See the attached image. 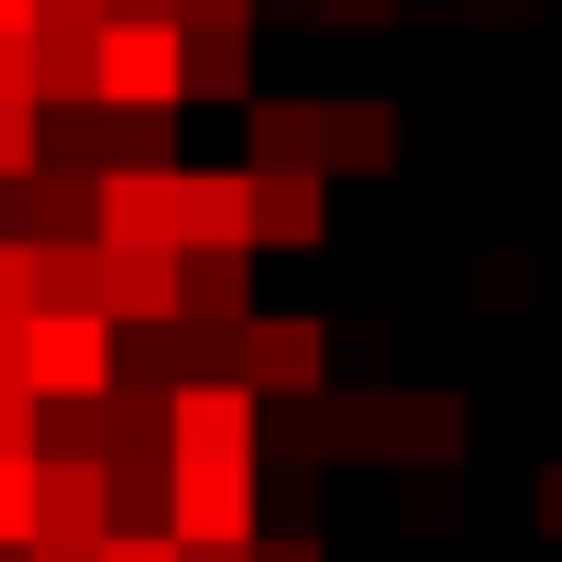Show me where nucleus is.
<instances>
[{
	"mask_svg": "<svg viewBox=\"0 0 562 562\" xmlns=\"http://www.w3.org/2000/svg\"><path fill=\"white\" fill-rule=\"evenodd\" d=\"M89 243H177V166L166 177H100Z\"/></svg>",
	"mask_w": 562,
	"mask_h": 562,
	"instance_id": "14",
	"label": "nucleus"
},
{
	"mask_svg": "<svg viewBox=\"0 0 562 562\" xmlns=\"http://www.w3.org/2000/svg\"><path fill=\"white\" fill-rule=\"evenodd\" d=\"M254 463H166V540H254Z\"/></svg>",
	"mask_w": 562,
	"mask_h": 562,
	"instance_id": "3",
	"label": "nucleus"
},
{
	"mask_svg": "<svg viewBox=\"0 0 562 562\" xmlns=\"http://www.w3.org/2000/svg\"><path fill=\"white\" fill-rule=\"evenodd\" d=\"M188 243H243L254 254V177L243 166H177V254Z\"/></svg>",
	"mask_w": 562,
	"mask_h": 562,
	"instance_id": "7",
	"label": "nucleus"
},
{
	"mask_svg": "<svg viewBox=\"0 0 562 562\" xmlns=\"http://www.w3.org/2000/svg\"><path fill=\"white\" fill-rule=\"evenodd\" d=\"M310 452L321 463H397V386L310 397Z\"/></svg>",
	"mask_w": 562,
	"mask_h": 562,
	"instance_id": "6",
	"label": "nucleus"
},
{
	"mask_svg": "<svg viewBox=\"0 0 562 562\" xmlns=\"http://www.w3.org/2000/svg\"><path fill=\"white\" fill-rule=\"evenodd\" d=\"M89 221H100V177L34 166V243H89Z\"/></svg>",
	"mask_w": 562,
	"mask_h": 562,
	"instance_id": "18",
	"label": "nucleus"
},
{
	"mask_svg": "<svg viewBox=\"0 0 562 562\" xmlns=\"http://www.w3.org/2000/svg\"><path fill=\"white\" fill-rule=\"evenodd\" d=\"M177 310L188 321H254V254L243 243H188L177 254Z\"/></svg>",
	"mask_w": 562,
	"mask_h": 562,
	"instance_id": "10",
	"label": "nucleus"
},
{
	"mask_svg": "<svg viewBox=\"0 0 562 562\" xmlns=\"http://www.w3.org/2000/svg\"><path fill=\"white\" fill-rule=\"evenodd\" d=\"M0 100H34V67H23V34H0Z\"/></svg>",
	"mask_w": 562,
	"mask_h": 562,
	"instance_id": "27",
	"label": "nucleus"
},
{
	"mask_svg": "<svg viewBox=\"0 0 562 562\" xmlns=\"http://www.w3.org/2000/svg\"><path fill=\"white\" fill-rule=\"evenodd\" d=\"M254 177V243H321L331 232V177L321 166H243Z\"/></svg>",
	"mask_w": 562,
	"mask_h": 562,
	"instance_id": "8",
	"label": "nucleus"
},
{
	"mask_svg": "<svg viewBox=\"0 0 562 562\" xmlns=\"http://www.w3.org/2000/svg\"><path fill=\"white\" fill-rule=\"evenodd\" d=\"M23 386H34V397L111 386V321H100V310H34V321H23Z\"/></svg>",
	"mask_w": 562,
	"mask_h": 562,
	"instance_id": "4",
	"label": "nucleus"
},
{
	"mask_svg": "<svg viewBox=\"0 0 562 562\" xmlns=\"http://www.w3.org/2000/svg\"><path fill=\"white\" fill-rule=\"evenodd\" d=\"M463 397L452 386H419V397H397V463H430V474H452L463 463Z\"/></svg>",
	"mask_w": 562,
	"mask_h": 562,
	"instance_id": "16",
	"label": "nucleus"
},
{
	"mask_svg": "<svg viewBox=\"0 0 562 562\" xmlns=\"http://www.w3.org/2000/svg\"><path fill=\"white\" fill-rule=\"evenodd\" d=\"M100 23H177V0H100Z\"/></svg>",
	"mask_w": 562,
	"mask_h": 562,
	"instance_id": "30",
	"label": "nucleus"
},
{
	"mask_svg": "<svg viewBox=\"0 0 562 562\" xmlns=\"http://www.w3.org/2000/svg\"><path fill=\"white\" fill-rule=\"evenodd\" d=\"M243 155L254 166H321V111L310 100H243Z\"/></svg>",
	"mask_w": 562,
	"mask_h": 562,
	"instance_id": "17",
	"label": "nucleus"
},
{
	"mask_svg": "<svg viewBox=\"0 0 562 562\" xmlns=\"http://www.w3.org/2000/svg\"><path fill=\"white\" fill-rule=\"evenodd\" d=\"M34 310V243H0V321Z\"/></svg>",
	"mask_w": 562,
	"mask_h": 562,
	"instance_id": "23",
	"label": "nucleus"
},
{
	"mask_svg": "<svg viewBox=\"0 0 562 562\" xmlns=\"http://www.w3.org/2000/svg\"><path fill=\"white\" fill-rule=\"evenodd\" d=\"M100 100L166 111L177 100V23H100Z\"/></svg>",
	"mask_w": 562,
	"mask_h": 562,
	"instance_id": "5",
	"label": "nucleus"
},
{
	"mask_svg": "<svg viewBox=\"0 0 562 562\" xmlns=\"http://www.w3.org/2000/svg\"><path fill=\"white\" fill-rule=\"evenodd\" d=\"M397 166V111L386 100H331L321 111V177H386Z\"/></svg>",
	"mask_w": 562,
	"mask_h": 562,
	"instance_id": "13",
	"label": "nucleus"
},
{
	"mask_svg": "<svg viewBox=\"0 0 562 562\" xmlns=\"http://www.w3.org/2000/svg\"><path fill=\"white\" fill-rule=\"evenodd\" d=\"M34 310H100V243H34Z\"/></svg>",
	"mask_w": 562,
	"mask_h": 562,
	"instance_id": "19",
	"label": "nucleus"
},
{
	"mask_svg": "<svg viewBox=\"0 0 562 562\" xmlns=\"http://www.w3.org/2000/svg\"><path fill=\"white\" fill-rule=\"evenodd\" d=\"M23 67H34V111L45 100H100V23H34Z\"/></svg>",
	"mask_w": 562,
	"mask_h": 562,
	"instance_id": "11",
	"label": "nucleus"
},
{
	"mask_svg": "<svg viewBox=\"0 0 562 562\" xmlns=\"http://www.w3.org/2000/svg\"><path fill=\"white\" fill-rule=\"evenodd\" d=\"M34 321V310H23ZM23 321H0V386H23Z\"/></svg>",
	"mask_w": 562,
	"mask_h": 562,
	"instance_id": "32",
	"label": "nucleus"
},
{
	"mask_svg": "<svg viewBox=\"0 0 562 562\" xmlns=\"http://www.w3.org/2000/svg\"><path fill=\"white\" fill-rule=\"evenodd\" d=\"M254 562H321V540H265L254 529Z\"/></svg>",
	"mask_w": 562,
	"mask_h": 562,
	"instance_id": "33",
	"label": "nucleus"
},
{
	"mask_svg": "<svg viewBox=\"0 0 562 562\" xmlns=\"http://www.w3.org/2000/svg\"><path fill=\"white\" fill-rule=\"evenodd\" d=\"M321 23H342V34H375V23H397V0H310Z\"/></svg>",
	"mask_w": 562,
	"mask_h": 562,
	"instance_id": "24",
	"label": "nucleus"
},
{
	"mask_svg": "<svg viewBox=\"0 0 562 562\" xmlns=\"http://www.w3.org/2000/svg\"><path fill=\"white\" fill-rule=\"evenodd\" d=\"M0 540H34V452H0Z\"/></svg>",
	"mask_w": 562,
	"mask_h": 562,
	"instance_id": "21",
	"label": "nucleus"
},
{
	"mask_svg": "<svg viewBox=\"0 0 562 562\" xmlns=\"http://www.w3.org/2000/svg\"><path fill=\"white\" fill-rule=\"evenodd\" d=\"M321 364H331V331L310 310H254L232 331V375L254 397H321Z\"/></svg>",
	"mask_w": 562,
	"mask_h": 562,
	"instance_id": "2",
	"label": "nucleus"
},
{
	"mask_svg": "<svg viewBox=\"0 0 562 562\" xmlns=\"http://www.w3.org/2000/svg\"><path fill=\"white\" fill-rule=\"evenodd\" d=\"M177 166V100L166 111H111L100 100V177H166Z\"/></svg>",
	"mask_w": 562,
	"mask_h": 562,
	"instance_id": "15",
	"label": "nucleus"
},
{
	"mask_svg": "<svg viewBox=\"0 0 562 562\" xmlns=\"http://www.w3.org/2000/svg\"><path fill=\"white\" fill-rule=\"evenodd\" d=\"M210 23H254V0H177V34H210Z\"/></svg>",
	"mask_w": 562,
	"mask_h": 562,
	"instance_id": "25",
	"label": "nucleus"
},
{
	"mask_svg": "<svg viewBox=\"0 0 562 562\" xmlns=\"http://www.w3.org/2000/svg\"><path fill=\"white\" fill-rule=\"evenodd\" d=\"M254 386L243 375H199L166 386V463H254Z\"/></svg>",
	"mask_w": 562,
	"mask_h": 562,
	"instance_id": "1",
	"label": "nucleus"
},
{
	"mask_svg": "<svg viewBox=\"0 0 562 562\" xmlns=\"http://www.w3.org/2000/svg\"><path fill=\"white\" fill-rule=\"evenodd\" d=\"M0 34H34V0H0Z\"/></svg>",
	"mask_w": 562,
	"mask_h": 562,
	"instance_id": "34",
	"label": "nucleus"
},
{
	"mask_svg": "<svg viewBox=\"0 0 562 562\" xmlns=\"http://www.w3.org/2000/svg\"><path fill=\"white\" fill-rule=\"evenodd\" d=\"M177 100H254V23L177 34Z\"/></svg>",
	"mask_w": 562,
	"mask_h": 562,
	"instance_id": "12",
	"label": "nucleus"
},
{
	"mask_svg": "<svg viewBox=\"0 0 562 562\" xmlns=\"http://www.w3.org/2000/svg\"><path fill=\"white\" fill-rule=\"evenodd\" d=\"M23 562H100V540H45V529H34V540H23Z\"/></svg>",
	"mask_w": 562,
	"mask_h": 562,
	"instance_id": "29",
	"label": "nucleus"
},
{
	"mask_svg": "<svg viewBox=\"0 0 562 562\" xmlns=\"http://www.w3.org/2000/svg\"><path fill=\"white\" fill-rule=\"evenodd\" d=\"M0 177H34V100H0Z\"/></svg>",
	"mask_w": 562,
	"mask_h": 562,
	"instance_id": "22",
	"label": "nucleus"
},
{
	"mask_svg": "<svg viewBox=\"0 0 562 562\" xmlns=\"http://www.w3.org/2000/svg\"><path fill=\"white\" fill-rule=\"evenodd\" d=\"M177 310V243H100V321H166Z\"/></svg>",
	"mask_w": 562,
	"mask_h": 562,
	"instance_id": "9",
	"label": "nucleus"
},
{
	"mask_svg": "<svg viewBox=\"0 0 562 562\" xmlns=\"http://www.w3.org/2000/svg\"><path fill=\"white\" fill-rule=\"evenodd\" d=\"M100 562H177L166 529H133V540H100Z\"/></svg>",
	"mask_w": 562,
	"mask_h": 562,
	"instance_id": "26",
	"label": "nucleus"
},
{
	"mask_svg": "<svg viewBox=\"0 0 562 562\" xmlns=\"http://www.w3.org/2000/svg\"><path fill=\"white\" fill-rule=\"evenodd\" d=\"M177 562H254V540H177Z\"/></svg>",
	"mask_w": 562,
	"mask_h": 562,
	"instance_id": "31",
	"label": "nucleus"
},
{
	"mask_svg": "<svg viewBox=\"0 0 562 562\" xmlns=\"http://www.w3.org/2000/svg\"><path fill=\"white\" fill-rule=\"evenodd\" d=\"M529 507H540V540H562V463H540V496Z\"/></svg>",
	"mask_w": 562,
	"mask_h": 562,
	"instance_id": "28",
	"label": "nucleus"
},
{
	"mask_svg": "<svg viewBox=\"0 0 562 562\" xmlns=\"http://www.w3.org/2000/svg\"><path fill=\"white\" fill-rule=\"evenodd\" d=\"M34 452H78V463H100V386L34 397Z\"/></svg>",
	"mask_w": 562,
	"mask_h": 562,
	"instance_id": "20",
	"label": "nucleus"
}]
</instances>
